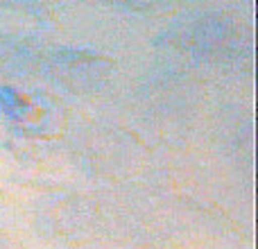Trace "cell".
Listing matches in <instances>:
<instances>
[{"label": "cell", "mask_w": 258, "mask_h": 249, "mask_svg": "<svg viewBox=\"0 0 258 249\" xmlns=\"http://www.w3.org/2000/svg\"><path fill=\"white\" fill-rule=\"evenodd\" d=\"M43 52L27 41H0V75H30L41 68Z\"/></svg>", "instance_id": "obj_3"}, {"label": "cell", "mask_w": 258, "mask_h": 249, "mask_svg": "<svg viewBox=\"0 0 258 249\" xmlns=\"http://www.w3.org/2000/svg\"><path fill=\"white\" fill-rule=\"evenodd\" d=\"M163 41L170 48L206 64L238 61L251 50L249 32L227 14L183 16L165 30Z\"/></svg>", "instance_id": "obj_1"}, {"label": "cell", "mask_w": 258, "mask_h": 249, "mask_svg": "<svg viewBox=\"0 0 258 249\" xmlns=\"http://www.w3.org/2000/svg\"><path fill=\"white\" fill-rule=\"evenodd\" d=\"M41 68L57 86L73 93H95L111 77V61L107 57L77 48H54L43 52Z\"/></svg>", "instance_id": "obj_2"}, {"label": "cell", "mask_w": 258, "mask_h": 249, "mask_svg": "<svg viewBox=\"0 0 258 249\" xmlns=\"http://www.w3.org/2000/svg\"><path fill=\"white\" fill-rule=\"evenodd\" d=\"M109 5H116L122 9H134V12H147V9H154L159 5H163V0H104Z\"/></svg>", "instance_id": "obj_4"}]
</instances>
